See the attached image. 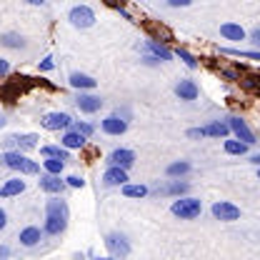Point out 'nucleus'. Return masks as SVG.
<instances>
[{"label":"nucleus","mask_w":260,"mask_h":260,"mask_svg":"<svg viewBox=\"0 0 260 260\" xmlns=\"http://www.w3.org/2000/svg\"><path fill=\"white\" fill-rule=\"evenodd\" d=\"M188 138H205V133H203V128H193L188 130Z\"/></svg>","instance_id":"c9c22d12"},{"label":"nucleus","mask_w":260,"mask_h":260,"mask_svg":"<svg viewBox=\"0 0 260 260\" xmlns=\"http://www.w3.org/2000/svg\"><path fill=\"white\" fill-rule=\"evenodd\" d=\"M108 162H110L113 168L128 170V168H133V162H135V153H133V150H125V148H118V150H113V153H110Z\"/></svg>","instance_id":"0eeeda50"},{"label":"nucleus","mask_w":260,"mask_h":260,"mask_svg":"<svg viewBox=\"0 0 260 260\" xmlns=\"http://www.w3.org/2000/svg\"><path fill=\"white\" fill-rule=\"evenodd\" d=\"M73 130L75 133H80L83 138H90L95 130H93V125H88V123H73Z\"/></svg>","instance_id":"473e14b6"},{"label":"nucleus","mask_w":260,"mask_h":260,"mask_svg":"<svg viewBox=\"0 0 260 260\" xmlns=\"http://www.w3.org/2000/svg\"><path fill=\"white\" fill-rule=\"evenodd\" d=\"M123 195L125 198H145L148 195V188L145 185H123Z\"/></svg>","instance_id":"a878e982"},{"label":"nucleus","mask_w":260,"mask_h":260,"mask_svg":"<svg viewBox=\"0 0 260 260\" xmlns=\"http://www.w3.org/2000/svg\"><path fill=\"white\" fill-rule=\"evenodd\" d=\"M55 68V63H53V58H45L43 63H40V70H53Z\"/></svg>","instance_id":"f704fd0d"},{"label":"nucleus","mask_w":260,"mask_h":260,"mask_svg":"<svg viewBox=\"0 0 260 260\" xmlns=\"http://www.w3.org/2000/svg\"><path fill=\"white\" fill-rule=\"evenodd\" d=\"M220 35H223L225 40H235V43L245 40V30H243L238 23H223V25H220Z\"/></svg>","instance_id":"f3484780"},{"label":"nucleus","mask_w":260,"mask_h":260,"mask_svg":"<svg viewBox=\"0 0 260 260\" xmlns=\"http://www.w3.org/2000/svg\"><path fill=\"white\" fill-rule=\"evenodd\" d=\"M175 95L180 98V100H195L198 98V85H195L193 80H180L175 85Z\"/></svg>","instance_id":"2eb2a0df"},{"label":"nucleus","mask_w":260,"mask_h":260,"mask_svg":"<svg viewBox=\"0 0 260 260\" xmlns=\"http://www.w3.org/2000/svg\"><path fill=\"white\" fill-rule=\"evenodd\" d=\"M95 260H115V258H95Z\"/></svg>","instance_id":"c03bdc74"},{"label":"nucleus","mask_w":260,"mask_h":260,"mask_svg":"<svg viewBox=\"0 0 260 260\" xmlns=\"http://www.w3.org/2000/svg\"><path fill=\"white\" fill-rule=\"evenodd\" d=\"M45 213H48V218H65V220H68V215H70V210H68L65 200H60V198H53V200H48V205H45Z\"/></svg>","instance_id":"f8f14e48"},{"label":"nucleus","mask_w":260,"mask_h":260,"mask_svg":"<svg viewBox=\"0 0 260 260\" xmlns=\"http://www.w3.org/2000/svg\"><path fill=\"white\" fill-rule=\"evenodd\" d=\"M245 150H248L245 143H240V140H225V153H230V155H243Z\"/></svg>","instance_id":"cd10ccee"},{"label":"nucleus","mask_w":260,"mask_h":260,"mask_svg":"<svg viewBox=\"0 0 260 260\" xmlns=\"http://www.w3.org/2000/svg\"><path fill=\"white\" fill-rule=\"evenodd\" d=\"M70 23H73L75 28H90V25L95 23V13H93L88 5H75V8L70 10Z\"/></svg>","instance_id":"7ed1b4c3"},{"label":"nucleus","mask_w":260,"mask_h":260,"mask_svg":"<svg viewBox=\"0 0 260 260\" xmlns=\"http://www.w3.org/2000/svg\"><path fill=\"white\" fill-rule=\"evenodd\" d=\"M23 190H25V180L13 178V180H8V183L0 188V198H13V195H20Z\"/></svg>","instance_id":"6ab92c4d"},{"label":"nucleus","mask_w":260,"mask_h":260,"mask_svg":"<svg viewBox=\"0 0 260 260\" xmlns=\"http://www.w3.org/2000/svg\"><path fill=\"white\" fill-rule=\"evenodd\" d=\"M228 128L235 133V138H238L240 143H245V145H253V143H255V135L250 133V128L245 125L243 118H228Z\"/></svg>","instance_id":"39448f33"},{"label":"nucleus","mask_w":260,"mask_h":260,"mask_svg":"<svg viewBox=\"0 0 260 260\" xmlns=\"http://www.w3.org/2000/svg\"><path fill=\"white\" fill-rule=\"evenodd\" d=\"M73 125V118L68 113H48L43 118V128L45 130H63Z\"/></svg>","instance_id":"6e6552de"},{"label":"nucleus","mask_w":260,"mask_h":260,"mask_svg":"<svg viewBox=\"0 0 260 260\" xmlns=\"http://www.w3.org/2000/svg\"><path fill=\"white\" fill-rule=\"evenodd\" d=\"M68 225V220L65 218H45V233L48 235H60Z\"/></svg>","instance_id":"4be33fe9"},{"label":"nucleus","mask_w":260,"mask_h":260,"mask_svg":"<svg viewBox=\"0 0 260 260\" xmlns=\"http://www.w3.org/2000/svg\"><path fill=\"white\" fill-rule=\"evenodd\" d=\"M98 85V80H93L90 75H83V73H73L70 75V88L75 90H93Z\"/></svg>","instance_id":"4468645a"},{"label":"nucleus","mask_w":260,"mask_h":260,"mask_svg":"<svg viewBox=\"0 0 260 260\" xmlns=\"http://www.w3.org/2000/svg\"><path fill=\"white\" fill-rule=\"evenodd\" d=\"M170 213L178 215L180 220H193V218H198V215L203 213V203H200L198 198H178V200L173 203Z\"/></svg>","instance_id":"f257e3e1"},{"label":"nucleus","mask_w":260,"mask_h":260,"mask_svg":"<svg viewBox=\"0 0 260 260\" xmlns=\"http://www.w3.org/2000/svg\"><path fill=\"white\" fill-rule=\"evenodd\" d=\"M10 258V248L8 245H0V260H8Z\"/></svg>","instance_id":"e433bc0d"},{"label":"nucleus","mask_w":260,"mask_h":260,"mask_svg":"<svg viewBox=\"0 0 260 260\" xmlns=\"http://www.w3.org/2000/svg\"><path fill=\"white\" fill-rule=\"evenodd\" d=\"M75 103H78V108H80L83 113H98V110L103 108V100H100V98L98 95H85V93H80Z\"/></svg>","instance_id":"ddd939ff"},{"label":"nucleus","mask_w":260,"mask_h":260,"mask_svg":"<svg viewBox=\"0 0 260 260\" xmlns=\"http://www.w3.org/2000/svg\"><path fill=\"white\" fill-rule=\"evenodd\" d=\"M205 135H210V138H225L230 128H228V123H220V120H215V123H210V125H205L203 128Z\"/></svg>","instance_id":"412c9836"},{"label":"nucleus","mask_w":260,"mask_h":260,"mask_svg":"<svg viewBox=\"0 0 260 260\" xmlns=\"http://www.w3.org/2000/svg\"><path fill=\"white\" fill-rule=\"evenodd\" d=\"M190 170V165L185 160H180V162H173V165H168V175H185Z\"/></svg>","instance_id":"7c9ffc66"},{"label":"nucleus","mask_w":260,"mask_h":260,"mask_svg":"<svg viewBox=\"0 0 260 260\" xmlns=\"http://www.w3.org/2000/svg\"><path fill=\"white\" fill-rule=\"evenodd\" d=\"M105 245H108V250L113 253L110 258H125V255L130 253L128 240H125L123 235H118V233H110V235L105 238Z\"/></svg>","instance_id":"20e7f679"},{"label":"nucleus","mask_w":260,"mask_h":260,"mask_svg":"<svg viewBox=\"0 0 260 260\" xmlns=\"http://www.w3.org/2000/svg\"><path fill=\"white\" fill-rule=\"evenodd\" d=\"M258 180H260V173H258Z\"/></svg>","instance_id":"a18cd8bd"},{"label":"nucleus","mask_w":260,"mask_h":260,"mask_svg":"<svg viewBox=\"0 0 260 260\" xmlns=\"http://www.w3.org/2000/svg\"><path fill=\"white\" fill-rule=\"evenodd\" d=\"M240 85H243L248 93L260 95V73L258 75H243V78H240Z\"/></svg>","instance_id":"5701e85b"},{"label":"nucleus","mask_w":260,"mask_h":260,"mask_svg":"<svg viewBox=\"0 0 260 260\" xmlns=\"http://www.w3.org/2000/svg\"><path fill=\"white\" fill-rule=\"evenodd\" d=\"M148 48L153 50V55L155 58H160V60H170L173 58V53L168 50V48H162L160 43H155V40H148Z\"/></svg>","instance_id":"393cba45"},{"label":"nucleus","mask_w":260,"mask_h":260,"mask_svg":"<svg viewBox=\"0 0 260 260\" xmlns=\"http://www.w3.org/2000/svg\"><path fill=\"white\" fill-rule=\"evenodd\" d=\"M40 238H43V233H40V228H35V225L20 230V243H23L25 248H35V245L40 243Z\"/></svg>","instance_id":"dca6fc26"},{"label":"nucleus","mask_w":260,"mask_h":260,"mask_svg":"<svg viewBox=\"0 0 260 260\" xmlns=\"http://www.w3.org/2000/svg\"><path fill=\"white\" fill-rule=\"evenodd\" d=\"M213 215H215L218 220L230 223V220H238V218H240V208H238V205H233V203L220 200V203H215V205H213Z\"/></svg>","instance_id":"423d86ee"},{"label":"nucleus","mask_w":260,"mask_h":260,"mask_svg":"<svg viewBox=\"0 0 260 260\" xmlns=\"http://www.w3.org/2000/svg\"><path fill=\"white\" fill-rule=\"evenodd\" d=\"M225 55H238V58H248V60H260L258 50H230V48H223Z\"/></svg>","instance_id":"c85d7f7f"},{"label":"nucleus","mask_w":260,"mask_h":260,"mask_svg":"<svg viewBox=\"0 0 260 260\" xmlns=\"http://www.w3.org/2000/svg\"><path fill=\"white\" fill-rule=\"evenodd\" d=\"M0 43H3V45H8V48H20V45H23V38H20V35H15V32H8V35H3V38H0Z\"/></svg>","instance_id":"c756f323"},{"label":"nucleus","mask_w":260,"mask_h":260,"mask_svg":"<svg viewBox=\"0 0 260 260\" xmlns=\"http://www.w3.org/2000/svg\"><path fill=\"white\" fill-rule=\"evenodd\" d=\"M3 125H5V118H3V115H0V128H3Z\"/></svg>","instance_id":"37998d69"},{"label":"nucleus","mask_w":260,"mask_h":260,"mask_svg":"<svg viewBox=\"0 0 260 260\" xmlns=\"http://www.w3.org/2000/svg\"><path fill=\"white\" fill-rule=\"evenodd\" d=\"M100 128H103V133H108V135H123L128 130V123L123 118H118V115H110V118H105L100 123Z\"/></svg>","instance_id":"9d476101"},{"label":"nucleus","mask_w":260,"mask_h":260,"mask_svg":"<svg viewBox=\"0 0 260 260\" xmlns=\"http://www.w3.org/2000/svg\"><path fill=\"white\" fill-rule=\"evenodd\" d=\"M250 162H255V165H260V153H258V155H253V158H250Z\"/></svg>","instance_id":"79ce46f5"},{"label":"nucleus","mask_w":260,"mask_h":260,"mask_svg":"<svg viewBox=\"0 0 260 260\" xmlns=\"http://www.w3.org/2000/svg\"><path fill=\"white\" fill-rule=\"evenodd\" d=\"M38 185L45 193H63L65 190V180H60V175H43L38 180Z\"/></svg>","instance_id":"9b49d317"},{"label":"nucleus","mask_w":260,"mask_h":260,"mask_svg":"<svg viewBox=\"0 0 260 260\" xmlns=\"http://www.w3.org/2000/svg\"><path fill=\"white\" fill-rule=\"evenodd\" d=\"M103 183L105 185H128V170H120V168H108L103 173Z\"/></svg>","instance_id":"1a4fd4ad"},{"label":"nucleus","mask_w":260,"mask_h":260,"mask_svg":"<svg viewBox=\"0 0 260 260\" xmlns=\"http://www.w3.org/2000/svg\"><path fill=\"white\" fill-rule=\"evenodd\" d=\"M250 38H253V43H255V45H258V48H260V28H255Z\"/></svg>","instance_id":"58836bf2"},{"label":"nucleus","mask_w":260,"mask_h":260,"mask_svg":"<svg viewBox=\"0 0 260 260\" xmlns=\"http://www.w3.org/2000/svg\"><path fill=\"white\" fill-rule=\"evenodd\" d=\"M65 183H68L70 188H83V185H85V180H83L80 175H70V178H68Z\"/></svg>","instance_id":"72a5a7b5"},{"label":"nucleus","mask_w":260,"mask_h":260,"mask_svg":"<svg viewBox=\"0 0 260 260\" xmlns=\"http://www.w3.org/2000/svg\"><path fill=\"white\" fill-rule=\"evenodd\" d=\"M5 223H8V215H5V210H3V208H0V230H3V228H5Z\"/></svg>","instance_id":"ea45409f"},{"label":"nucleus","mask_w":260,"mask_h":260,"mask_svg":"<svg viewBox=\"0 0 260 260\" xmlns=\"http://www.w3.org/2000/svg\"><path fill=\"white\" fill-rule=\"evenodd\" d=\"M3 162H5L8 168L23 173V175H35V173H38V162L30 160V158H25V155L18 153V150H5V153H3Z\"/></svg>","instance_id":"f03ea898"},{"label":"nucleus","mask_w":260,"mask_h":260,"mask_svg":"<svg viewBox=\"0 0 260 260\" xmlns=\"http://www.w3.org/2000/svg\"><path fill=\"white\" fill-rule=\"evenodd\" d=\"M60 145H63L65 150H78V148L85 145V138L80 133H75V130H68L63 135V140H60Z\"/></svg>","instance_id":"a211bd4d"},{"label":"nucleus","mask_w":260,"mask_h":260,"mask_svg":"<svg viewBox=\"0 0 260 260\" xmlns=\"http://www.w3.org/2000/svg\"><path fill=\"white\" fill-rule=\"evenodd\" d=\"M188 190V183H180V180H175V183H170V185H165V188H160L162 195H180Z\"/></svg>","instance_id":"bb28decb"},{"label":"nucleus","mask_w":260,"mask_h":260,"mask_svg":"<svg viewBox=\"0 0 260 260\" xmlns=\"http://www.w3.org/2000/svg\"><path fill=\"white\" fill-rule=\"evenodd\" d=\"M43 168H45V173L48 175H60L65 168V160H55V158H45L43 160Z\"/></svg>","instance_id":"b1692460"},{"label":"nucleus","mask_w":260,"mask_h":260,"mask_svg":"<svg viewBox=\"0 0 260 260\" xmlns=\"http://www.w3.org/2000/svg\"><path fill=\"white\" fill-rule=\"evenodd\" d=\"M40 153H43L45 158H55V160H68V150H65L63 145H43V148H40Z\"/></svg>","instance_id":"aec40b11"},{"label":"nucleus","mask_w":260,"mask_h":260,"mask_svg":"<svg viewBox=\"0 0 260 260\" xmlns=\"http://www.w3.org/2000/svg\"><path fill=\"white\" fill-rule=\"evenodd\" d=\"M8 70H10L8 60H3V58H0V78H3V75H8Z\"/></svg>","instance_id":"4c0bfd02"},{"label":"nucleus","mask_w":260,"mask_h":260,"mask_svg":"<svg viewBox=\"0 0 260 260\" xmlns=\"http://www.w3.org/2000/svg\"><path fill=\"white\" fill-rule=\"evenodd\" d=\"M175 53H178V58H180L183 63L188 65V68H198V60H195V58L190 55V53H188V50H185V48H178Z\"/></svg>","instance_id":"2f4dec72"},{"label":"nucleus","mask_w":260,"mask_h":260,"mask_svg":"<svg viewBox=\"0 0 260 260\" xmlns=\"http://www.w3.org/2000/svg\"><path fill=\"white\" fill-rule=\"evenodd\" d=\"M170 5H173V8H178V5H183V8H185V5H188V0H170Z\"/></svg>","instance_id":"a19ab883"}]
</instances>
